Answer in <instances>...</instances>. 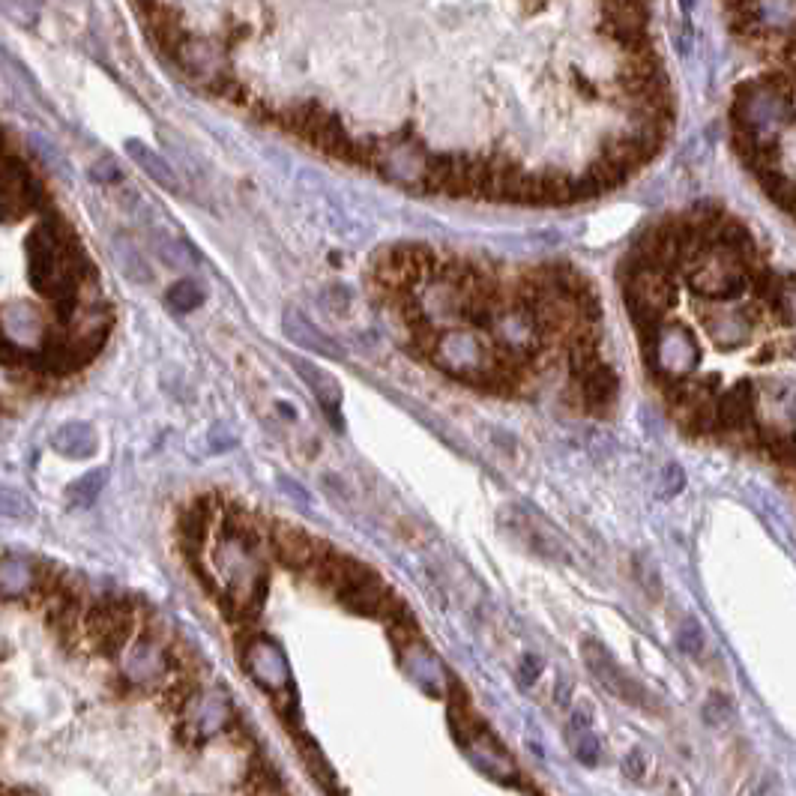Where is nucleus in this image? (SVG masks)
Instances as JSON below:
<instances>
[{"label": "nucleus", "instance_id": "ddd939ff", "mask_svg": "<svg viewBox=\"0 0 796 796\" xmlns=\"http://www.w3.org/2000/svg\"><path fill=\"white\" fill-rule=\"evenodd\" d=\"M300 755H303V764H306V770L312 773V779H315V785L324 791L327 796H342V788H339V776L333 773V767L327 764V758L321 755V749L309 740V737H303L300 740Z\"/></svg>", "mask_w": 796, "mask_h": 796}, {"label": "nucleus", "instance_id": "f8f14e48", "mask_svg": "<svg viewBox=\"0 0 796 796\" xmlns=\"http://www.w3.org/2000/svg\"><path fill=\"white\" fill-rule=\"evenodd\" d=\"M51 446H54V452H60V455H66V458H90V455L96 452L99 443H96V434H93L90 425H84V422H69V425H63V428L54 434Z\"/></svg>", "mask_w": 796, "mask_h": 796}, {"label": "nucleus", "instance_id": "f257e3e1", "mask_svg": "<svg viewBox=\"0 0 796 796\" xmlns=\"http://www.w3.org/2000/svg\"><path fill=\"white\" fill-rule=\"evenodd\" d=\"M111 324L96 264L0 126V366L39 384L66 381L96 360Z\"/></svg>", "mask_w": 796, "mask_h": 796}, {"label": "nucleus", "instance_id": "9d476101", "mask_svg": "<svg viewBox=\"0 0 796 796\" xmlns=\"http://www.w3.org/2000/svg\"><path fill=\"white\" fill-rule=\"evenodd\" d=\"M282 330H285V336L297 345V348H306V351H312V354H321V357H327V360H345V351L330 339V336H324L303 312H297V309H288L285 315H282Z\"/></svg>", "mask_w": 796, "mask_h": 796}, {"label": "nucleus", "instance_id": "39448f33", "mask_svg": "<svg viewBox=\"0 0 796 796\" xmlns=\"http://www.w3.org/2000/svg\"><path fill=\"white\" fill-rule=\"evenodd\" d=\"M581 656H584V665H587V671L596 677V683L605 689V692H611L614 698H620L623 704H629V707H641V710H653V698H650V692L611 656V650L605 647V644H599L596 638H587V641H581Z\"/></svg>", "mask_w": 796, "mask_h": 796}, {"label": "nucleus", "instance_id": "a211bd4d", "mask_svg": "<svg viewBox=\"0 0 796 796\" xmlns=\"http://www.w3.org/2000/svg\"><path fill=\"white\" fill-rule=\"evenodd\" d=\"M677 644L686 656H701L704 653V632L698 626V620H686L677 632Z\"/></svg>", "mask_w": 796, "mask_h": 796}, {"label": "nucleus", "instance_id": "9b49d317", "mask_svg": "<svg viewBox=\"0 0 796 796\" xmlns=\"http://www.w3.org/2000/svg\"><path fill=\"white\" fill-rule=\"evenodd\" d=\"M291 366L306 381V387L312 390V396L318 398V404L324 407V413L330 416V422L336 428H342V419H339V413H342V387H339V381L330 372H324V369H318V366H312L306 360H297V357L291 360Z\"/></svg>", "mask_w": 796, "mask_h": 796}, {"label": "nucleus", "instance_id": "2eb2a0df", "mask_svg": "<svg viewBox=\"0 0 796 796\" xmlns=\"http://www.w3.org/2000/svg\"><path fill=\"white\" fill-rule=\"evenodd\" d=\"M165 300H168V306L177 309V312H192V309H198V306L204 303V291H201L195 282L183 279V282H177V285L168 288Z\"/></svg>", "mask_w": 796, "mask_h": 796}, {"label": "nucleus", "instance_id": "0eeeda50", "mask_svg": "<svg viewBox=\"0 0 796 796\" xmlns=\"http://www.w3.org/2000/svg\"><path fill=\"white\" fill-rule=\"evenodd\" d=\"M270 542L273 551L279 557V563H285L288 569L306 572L318 563V557L324 554V545L303 527H294L288 521H276L270 527Z\"/></svg>", "mask_w": 796, "mask_h": 796}, {"label": "nucleus", "instance_id": "412c9836", "mask_svg": "<svg viewBox=\"0 0 796 796\" xmlns=\"http://www.w3.org/2000/svg\"><path fill=\"white\" fill-rule=\"evenodd\" d=\"M539 671H542V662L536 659V656H524V662H521V686H530L536 677H539Z\"/></svg>", "mask_w": 796, "mask_h": 796}, {"label": "nucleus", "instance_id": "aec40b11", "mask_svg": "<svg viewBox=\"0 0 796 796\" xmlns=\"http://www.w3.org/2000/svg\"><path fill=\"white\" fill-rule=\"evenodd\" d=\"M683 485H686V473L680 470V464H668V467L662 470V497H674V494H680Z\"/></svg>", "mask_w": 796, "mask_h": 796}, {"label": "nucleus", "instance_id": "f3484780", "mask_svg": "<svg viewBox=\"0 0 796 796\" xmlns=\"http://www.w3.org/2000/svg\"><path fill=\"white\" fill-rule=\"evenodd\" d=\"M578 725V722H575ZM578 737H572V749H575V758L581 761V764H587V767H593L596 761H599V740L593 737V731L587 728V722L584 725H578Z\"/></svg>", "mask_w": 796, "mask_h": 796}, {"label": "nucleus", "instance_id": "7ed1b4c3", "mask_svg": "<svg viewBox=\"0 0 796 796\" xmlns=\"http://www.w3.org/2000/svg\"><path fill=\"white\" fill-rule=\"evenodd\" d=\"M318 584L330 587L339 602L363 617H375V620H387L390 626L398 623V617H404V605L396 599V593L360 560L348 557V554H321L318 563L312 566Z\"/></svg>", "mask_w": 796, "mask_h": 796}, {"label": "nucleus", "instance_id": "423d86ee", "mask_svg": "<svg viewBox=\"0 0 796 796\" xmlns=\"http://www.w3.org/2000/svg\"><path fill=\"white\" fill-rule=\"evenodd\" d=\"M243 668L249 671V677L273 698L282 701V695L294 692L291 686V665L285 659V653L279 650V644H273L270 638L258 635L246 644L243 650ZM276 701V704H279Z\"/></svg>", "mask_w": 796, "mask_h": 796}, {"label": "nucleus", "instance_id": "6e6552de", "mask_svg": "<svg viewBox=\"0 0 796 796\" xmlns=\"http://www.w3.org/2000/svg\"><path fill=\"white\" fill-rule=\"evenodd\" d=\"M758 393L749 381L734 384L722 396H716V428L722 431H746L755 422Z\"/></svg>", "mask_w": 796, "mask_h": 796}, {"label": "nucleus", "instance_id": "4be33fe9", "mask_svg": "<svg viewBox=\"0 0 796 796\" xmlns=\"http://www.w3.org/2000/svg\"><path fill=\"white\" fill-rule=\"evenodd\" d=\"M536 796H542V794H536Z\"/></svg>", "mask_w": 796, "mask_h": 796}, {"label": "nucleus", "instance_id": "f03ea898", "mask_svg": "<svg viewBox=\"0 0 796 796\" xmlns=\"http://www.w3.org/2000/svg\"><path fill=\"white\" fill-rule=\"evenodd\" d=\"M419 348L443 369L446 375L485 387V390H512L515 366L503 363L491 345V339L479 330H428L419 339Z\"/></svg>", "mask_w": 796, "mask_h": 796}, {"label": "nucleus", "instance_id": "6ab92c4d", "mask_svg": "<svg viewBox=\"0 0 796 796\" xmlns=\"http://www.w3.org/2000/svg\"><path fill=\"white\" fill-rule=\"evenodd\" d=\"M27 509H30V503H27L18 491H12V488H0V515L24 518Z\"/></svg>", "mask_w": 796, "mask_h": 796}, {"label": "nucleus", "instance_id": "1a4fd4ad", "mask_svg": "<svg viewBox=\"0 0 796 796\" xmlns=\"http://www.w3.org/2000/svg\"><path fill=\"white\" fill-rule=\"evenodd\" d=\"M575 384H578L581 401H584L587 410H593V413H605V410H611L614 401H617V390H620L617 375H614V369H611L605 360H599V363H593L590 369L578 372V375H575Z\"/></svg>", "mask_w": 796, "mask_h": 796}, {"label": "nucleus", "instance_id": "4468645a", "mask_svg": "<svg viewBox=\"0 0 796 796\" xmlns=\"http://www.w3.org/2000/svg\"><path fill=\"white\" fill-rule=\"evenodd\" d=\"M126 150H129V156H135L138 162H141V168L156 180V183H162L165 189H171V192H177V177L171 174V168L150 150V147H144L141 141H129L126 144Z\"/></svg>", "mask_w": 796, "mask_h": 796}, {"label": "nucleus", "instance_id": "dca6fc26", "mask_svg": "<svg viewBox=\"0 0 796 796\" xmlns=\"http://www.w3.org/2000/svg\"><path fill=\"white\" fill-rule=\"evenodd\" d=\"M102 482H105V473H102V470H99V473H87V476H81V479L69 488V500H72L75 506H90V503L96 500Z\"/></svg>", "mask_w": 796, "mask_h": 796}, {"label": "nucleus", "instance_id": "20e7f679", "mask_svg": "<svg viewBox=\"0 0 796 796\" xmlns=\"http://www.w3.org/2000/svg\"><path fill=\"white\" fill-rule=\"evenodd\" d=\"M644 354H647V363L650 369L665 381V384H680L686 381L698 363H701V345L698 339L683 330V327H671V324H662L653 336H647L644 342Z\"/></svg>", "mask_w": 796, "mask_h": 796}]
</instances>
